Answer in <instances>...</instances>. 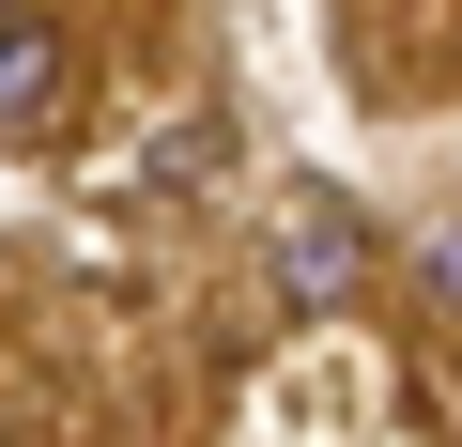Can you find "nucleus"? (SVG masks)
I'll list each match as a JSON object with an SVG mask.
<instances>
[{
  "instance_id": "1",
  "label": "nucleus",
  "mask_w": 462,
  "mask_h": 447,
  "mask_svg": "<svg viewBox=\"0 0 462 447\" xmlns=\"http://www.w3.org/2000/svg\"><path fill=\"white\" fill-rule=\"evenodd\" d=\"M62 93H78L62 16H47V0H0V139H47V124H62Z\"/></svg>"
},
{
  "instance_id": "2",
  "label": "nucleus",
  "mask_w": 462,
  "mask_h": 447,
  "mask_svg": "<svg viewBox=\"0 0 462 447\" xmlns=\"http://www.w3.org/2000/svg\"><path fill=\"white\" fill-rule=\"evenodd\" d=\"M355 263H370V216L309 185V200L278 216V293H293V309H339V293H355Z\"/></svg>"
},
{
  "instance_id": "3",
  "label": "nucleus",
  "mask_w": 462,
  "mask_h": 447,
  "mask_svg": "<svg viewBox=\"0 0 462 447\" xmlns=\"http://www.w3.org/2000/svg\"><path fill=\"white\" fill-rule=\"evenodd\" d=\"M431 293L462 309V216H447V232H431Z\"/></svg>"
}]
</instances>
